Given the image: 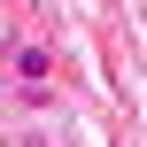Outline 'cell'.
I'll return each instance as SVG.
<instances>
[{"label":"cell","instance_id":"cell-1","mask_svg":"<svg viewBox=\"0 0 147 147\" xmlns=\"http://www.w3.org/2000/svg\"><path fill=\"white\" fill-rule=\"evenodd\" d=\"M16 78H23V85H47V78H54V54H47V47H16Z\"/></svg>","mask_w":147,"mask_h":147},{"label":"cell","instance_id":"cell-2","mask_svg":"<svg viewBox=\"0 0 147 147\" xmlns=\"http://www.w3.org/2000/svg\"><path fill=\"white\" fill-rule=\"evenodd\" d=\"M0 93H8V85H0Z\"/></svg>","mask_w":147,"mask_h":147}]
</instances>
